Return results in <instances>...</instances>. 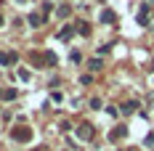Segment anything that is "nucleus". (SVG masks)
I'll list each match as a JSON object with an SVG mask.
<instances>
[{
	"instance_id": "f257e3e1",
	"label": "nucleus",
	"mask_w": 154,
	"mask_h": 151,
	"mask_svg": "<svg viewBox=\"0 0 154 151\" xmlns=\"http://www.w3.org/2000/svg\"><path fill=\"white\" fill-rule=\"evenodd\" d=\"M11 138H14L16 143H27V140H32V130L24 127V125H16L14 130H11Z\"/></svg>"
},
{
	"instance_id": "f03ea898",
	"label": "nucleus",
	"mask_w": 154,
	"mask_h": 151,
	"mask_svg": "<svg viewBox=\"0 0 154 151\" xmlns=\"http://www.w3.org/2000/svg\"><path fill=\"white\" fill-rule=\"evenodd\" d=\"M77 135H80V140H91V138H93V127L88 125V122L80 125V127H77Z\"/></svg>"
},
{
	"instance_id": "7ed1b4c3",
	"label": "nucleus",
	"mask_w": 154,
	"mask_h": 151,
	"mask_svg": "<svg viewBox=\"0 0 154 151\" xmlns=\"http://www.w3.org/2000/svg\"><path fill=\"white\" fill-rule=\"evenodd\" d=\"M16 59H19V56H16V53H11V50L0 53V64H3V66H11V64H16Z\"/></svg>"
},
{
	"instance_id": "20e7f679",
	"label": "nucleus",
	"mask_w": 154,
	"mask_h": 151,
	"mask_svg": "<svg viewBox=\"0 0 154 151\" xmlns=\"http://www.w3.org/2000/svg\"><path fill=\"white\" fill-rule=\"evenodd\" d=\"M16 98V88H0V101H14Z\"/></svg>"
},
{
	"instance_id": "39448f33",
	"label": "nucleus",
	"mask_w": 154,
	"mask_h": 151,
	"mask_svg": "<svg viewBox=\"0 0 154 151\" xmlns=\"http://www.w3.org/2000/svg\"><path fill=\"white\" fill-rule=\"evenodd\" d=\"M101 21H104V24H114V21H117V14L109 11V8H104V11H101Z\"/></svg>"
},
{
	"instance_id": "423d86ee",
	"label": "nucleus",
	"mask_w": 154,
	"mask_h": 151,
	"mask_svg": "<svg viewBox=\"0 0 154 151\" xmlns=\"http://www.w3.org/2000/svg\"><path fill=\"white\" fill-rule=\"evenodd\" d=\"M43 21H45V16H43V14H29V24H32V27H40Z\"/></svg>"
},
{
	"instance_id": "0eeeda50",
	"label": "nucleus",
	"mask_w": 154,
	"mask_h": 151,
	"mask_svg": "<svg viewBox=\"0 0 154 151\" xmlns=\"http://www.w3.org/2000/svg\"><path fill=\"white\" fill-rule=\"evenodd\" d=\"M125 133H128L125 127H114V133H109V140H120V138H122Z\"/></svg>"
},
{
	"instance_id": "6e6552de",
	"label": "nucleus",
	"mask_w": 154,
	"mask_h": 151,
	"mask_svg": "<svg viewBox=\"0 0 154 151\" xmlns=\"http://www.w3.org/2000/svg\"><path fill=\"white\" fill-rule=\"evenodd\" d=\"M72 35H75V27H64V29L59 32V40H69Z\"/></svg>"
},
{
	"instance_id": "1a4fd4ad",
	"label": "nucleus",
	"mask_w": 154,
	"mask_h": 151,
	"mask_svg": "<svg viewBox=\"0 0 154 151\" xmlns=\"http://www.w3.org/2000/svg\"><path fill=\"white\" fill-rule=\"evenodd\" d=\"M43 56H45V66H56V53H51V50H45Z\"/></svg>"
},
{
	"instance_id": "9d476101",
	"label": "nucleus",
	"mask_w": 154,
	"mask_h": 151,
	"mask_svg": "<svg viewBox=\"0 0 154 151\" xmlns=\"http://www.w3.org/2000/svg\"><path fill=\"white\" fill-rule=\"evenodd\" d=\"M136 109H138V104H136V101H128V104L122 106V111H125V114H133Z\"/></svg>"
},
{
	"instance_id": "9b49d317",
	"label": "nucleus",
	"mask_w": 154,
	"mask_h": 151,
	"mask_svg": "<svg viewBox=\"0 0 154 151\" xmlns=\"http://www.w3.org/2000/svg\"><path fill=\"white\" fill-rule=\"evenodd\" d=\"M88 69H91V72H98V69H101V61H98V59H93L91 64H88Z\"/></svg>"
},
{
	"instance_id": "f8f14e48",
	"label": "nucleus",
	"mask_w": 154,
	"mask_h": 151,
	"mask_svg": "<svg viewBox=\"0 0 154 151\" xmlns=\"http://www.w3.org/2000/svg\"><path fill=\"white\" fill-rule=\"evenodd\" d=\"M69 14H72V8H69V5H61V8H59V16H61V19H66Z\"/></svg>"
},
{
	"instance_id": "ddd939ff",
	"label": "nucleus",
	"mask_w": 154,
	"mask_h": 151,
	"mask_svg": "<svg viewBox=\"0 0 154 151\" xmlns=\"http://www.w3.org/2000/svg\"><path fill=\"white\" fill-rule=\"evenodd\" d=\"M80 35H85V37H88V35H91V27H88V24H85V21H82V24H80Z\"/></svg>"
},
{
	"instance_id": "4468645a",
	"label": "nucleus",
	"mask_w": 154,
	"mask_h": 151,
	"mask_svg": "<svg viewBox=\"0 0 154 151\" xmlns=\"http://www.w3.org/2000/svg\"><path fill=\"white\" fill-rule=\"evenodd\" d=\"M0 24H3V16H0Z\"/></svg>"
},
{
	"instance_id": "2eb2a0df",
	"label": "nucleus",
	"mask_w": 154,
	"mask_h": 151,
	"mask_svg": "<svg viewBox=\"0 0 154 151\" xmlns=\"http://www.w3.org/2000/svg\"><path fill=\"white\" fill-rule=\"evenodd\" d=\"M152 69H154V66H152Z\"/></svg>"
}]
</instances>
